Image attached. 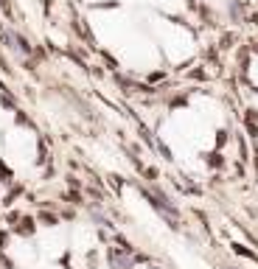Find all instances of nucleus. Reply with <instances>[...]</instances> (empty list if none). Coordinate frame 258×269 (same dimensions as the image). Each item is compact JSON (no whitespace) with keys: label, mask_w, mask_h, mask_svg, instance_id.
<instances>
[{"label":"nucleus","mask_w":258,"mask_h":269,"mask_svg":"<svg viewBox=\"0 0 258 269\" xmlns=\"http://www.w3.org/2000/svg\"><path fill=\"white\" fill-rule=\"evenodd\" d=\"M0 182H12V168L0 160Z\"/></svg>","instance_id":"nucleus-12"},{"label":"nucleus","mask_w":258,"mask_h":269,"mask_svg":"<svg viewBox=\"0 0 258 269\" xmlns=\"http://www.w3.org/2000/svg\"><path fill=\"white\" fill-rule=\"evenodd\" d=\"M6 221H9V227H17L20 221H23V213H20V210H12V213L6 216Z\"/></svg>","instance_id":"nucleus-11"},{"label":"nucleus","mask_w":258,"mask_h":269,"mask_svg":"<svg viewBox=\"0 0 258 269\" xmlns=\"http://www.w3.org/2000/svg\"><path fill=\"white\" fill-rule=\"evenodd\" d=\"M233 40H236V36H233V34H228V36L222 40V45H219V48H230V42H233Z\"/></svg>","instance_id":"nucleus-22"},{"label":"nucleus","mask_w":258,"mask_h":269,"mask_svg":"<svg viewBox=\"0 0 258 269\" xmlns=\"http://www.w3.org/2000/svg\"><path fill=\"white\" fill-rule=\"evenodd\" d=\"M0 9H3V14H6L9 20L14 17V12H12V0H0Z\"/></svg>","instance_id":"nucleus-16"},{"label":"nucleus","mask_w":258,"mask_h":269,"mask_svg":"<svg viewBox=\"0 0 258 269\" xmlns=\"http://www.w3.org/2000/svg\"><path fill=\"white\" fill-rule=\"evenodd\" d=\"M0 70H3V73H6V76H12V65H9V59H6V56H3V54H0Z\"/></svg>","instance_id":"nucleus-18"},{"label":"nucleus","mask_w":258,"mask_h":269,"mask_svg":"<svg viewBox=\"0 0 258 269\" xmlns=\"http://www.w3.org/2000/svg\"><path fill=\"white\" fill-rule=\"evenodd\" d=\"M107 179H109V185H113V188H115V191H121V188H124V179H121V177H118V174H109V177H107Z\"/></svg>","instance_id":"nucleus-15"},{"label":"nucleus","mask_w":258,"mask_h":269,"mask_svg":"<svg viewBox=\"0 0 258 269\" xmlns=\"http://www.w3.org/2000/svg\"><path fill=\"white\" fill-rule=\"evenodd\" d=\"M143 177H146V179H152V182H155V179L160 177V171H157L155 166H146V168H143Z\"/></svg>","instance_id":"nucleus-14"},{"label":"nucleus","mask_w":258,"mask_h":269,"mask_svg":"<svg viewBox=\"0 0 258 269\" xmlns=\"http://www.w3.org/2000/svg\"><path fill=\"white\" fill-rule=\"evenodd\" d=\"M36 221H40L42 227H56V224H59V216H56L54 210H40V213H36Z\"/></svg>","instance_id":"nucleus-4"},{"label":"nucleus","mask_w":258,"mask_h":269,"mask_svg":"<svg viewBox=\"0 0 258 269\" xmlns=\"http://www.w3.org/2000/svg\"><path fill=\"white\" fill-rule=\"evenodd\" d=\"M135 263H152V258L143 255V252H135Z\"/></svg>","instance_id":"nucleus-19"},{"label":"nucleus","mask_w":258,"mask_h":269,"mask_svg":"<svg viewBox=\"0 0 258 269\" xmlns=\"http://www.w3.org/2000/svg\"><path fill=\"white\" fill-rule=\"evenodd\" d=\"M9 244V230H0V250Z\"/></svg>","instance_id":"nucleus-21"},{"label":"nucleus","mask_w":258,"mask_h":269,"mask_svg":"<svg viewBox=\"0 0 258 269\" xmlns=\"http://www.w3.org/2000/svg\"><path fill=\"white\" fill-rule=\"evenodd\" d=\"M62 199L70 202V205H84V194L82 191H67V194H62Z\"/></svg>","instance_id":"nucleus-8"},{"label":"nucleus","mask_w":258,"mask_h":269,"mask_svg":"<svg viewBox=\"0 0 258 269\" xmlns=\"http://www.w3.org/2000/svg\"><path fill=\"white\" fill-rule=\"evenodd\" d=\"M23 191H25V188L20 185V182H17V185H12V188H9V194L3 197V205H6V208H9V205H14V202L20 199V194H23Z\"/></svg>","instance_id":"nucleus-5"},{"label":"nucleus","mask_w":258,"mask_h":269,"mask_svg":"<svg viewBox=\"0 0 258 269\" xmlns=\"http://www.w3.org/2000/svg\"><path fill=\"white\" fill-rule=\"evenodd\" d=\"M255 51H258V45H255Z\"/></svg>","instance_id":"nucleus-25"},{"label":"nucleus","mask_w":258,"mask_h":269,"mask_svg":"<svg viewBox=\"0 0 258 269\" xmlns=\"http://www.w3.org/2000/svg\"><path fill=\"white\" fill-rule=\"evenodd\" d=\"M36 155H40V157H36V166H45V163H48V140H45V138L40 140V149H36Z\"/></svg>","instance_id":"nucleus-7"},{"label":"nucleus","mask_w":258,"mask_h":269,"mask_svg":"<svg viewBox=\"0 0 258 269\" xmlns=\"http://www.w3.org/2000/svg\"><path fill=\"white\" fill-rule=\"evenodd\" d=\"M225 143H228V129H219V132H216V149L222 151Z\"/></svg>","instance_id":"nucleus-13"},{"label":"nucleus","mask_w":258,"mask_h":269,"mask_svg":"<svg viewBox=\"0 0 258 269\" xmlns=\"http://www.w3.org/2000/svg\"><path fill=\"white\" fill-rule=\"evenodd\" d=\"M255 163H258V149H255Z\"/></svg>","instance_id":"nucleus-23"},{"label":"nucleus","mask_w":258,"mask_h":269,"mask_svg":"<svg viewBox=\"0 0 258 269\" xmlns=\"http://www.w3.org/2000/svg\"><path fill=\"white\" fill-rule=\"evenodd\" d=\"M115 244H118L124 252H129V255H135V244H132V241H126L121 233H115Z\"/></svg>","instance_id":"nucleus-9"},{"label":"nucleus","mask_w":258,"mask_h":269,"mask_svg":"<svg viewBox=\"0 0 258 269\" xmlns=\"http://www.w3.org/2000/svg\"><path fill=\"white\" fill-rule=\"evenodd\" d=\"M230 250H233L236 255L247 258V261L258 263V252H255V250H250V247H244V244H241V241H233V244H230Z\"/></svg>","instance_id":"nucleus-3"},{"label":"nucleus","mask_w":258,"mask_h":269,"mask_svg":"<svg viewBox=\"0 0 258 269\" xmlns=\"http://www.w3.org/2000/svg\"><path fill=\"white\" fill-rule=\"evenodd\" d=\"M87 263H90V269H96V263H98V252H87Z\"/></svg>","instance_id":"nucleus-20"},{"label":"nucleus","mask_w":258,"mask_h":269,"mask_svg":"<svg viewBox=\"0 0 258 269\" xmlns=\"http://www.w3.org/2000/svg\"><path fill=\"white\" fill-rule=\"evenodd\" d=\"M65 182H67V188H70V191H82V179H79V177H73V174H67V177H65Z\"/></svg>","instance_id":"nucleus-10"},{"label":"nucleus","mask_w":258,"mask_h":269,"mask_svg":"<svg viewBox=\"0 0 258 269\" xmlns=\"http://www.w3.org/2000/svg\"><path fill=\"white\" fill-rule=\"evenodd\" d=\"M14 121H17V124H23V126H31L28 115H25V112H20V109H14Z\"/></svg>","instance_id":"nucleus-17"},{"label":"nucleus","mask_w":258,"mask_h":269,"mask_svg":"<svg viewBox=\"0 0 258 269\" xmlns=\"http://www.w3.org/2000/svg\"><path fill=\"white\" fill-rule=\"evenodd\" d=\"M107 261L113 269H132L135 266V258L129 252H124L121 247H109L107 250Z\"/></svg>","instance_id":"nucleus-1"},{"label":"nucleus","mask_w":258,"mask_h":269,"mask_svg":"<svg viewBox=\"0 0 258 269\" xmlns=\"http://www.w3.org/2000/svg\"><path fill=\"white\" fill-rule=\"evenodd\" d=\"M205 163H208L210 168H225V157H222V151H210V155H205Z\"/></svg>","instance_id":"nucleus-6"},{"label":"nucleus","mask_w":258,"mask_h":269,"mask_svg":"<svg viewBox=\"0 0 258 269\" xmlns=\"http://www.w3.org/2000/svg\"><path fill=\"white\" fill-rule=\"evenodd\" d=\"M225 269H236V266H225Z\"/></svg>","instance_id":"nucleus-24"},{"label":"nucleus","mask_w":258,"mask_h":269,"mask_svg":"<svg viewBox=\"0 0 258 269\" xmlns=\"http://www.w3.org/2000/svg\"><path fill=\"white\" fill-rule=\"evenodd\" d=\"M36 224H40V221H36L34 216H23V221H20L17 227H12V233H17V236H25V239H31V236L36 233Z\"/></svg>","instance_id":"nucleus-2"}]
</instances>
